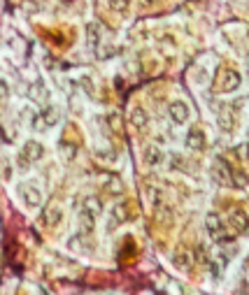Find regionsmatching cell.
I'll return each mask as SVG.
<instances>
[{"label":"cell","mask_w":249,"mask_h":295,"mask_svg":"<svg viewBox=\"0 0 249 295\" xmlns=\"http://www.w3.org/2000/svg\"><path fill=\"white\" fill-rule=\"evenodd\" d=\"M142 161H145L147 168H158V165L165 161V154H163V149H158V146L152 144V146H147V149H145Z\"/></svg>","instance_id":"obj_9"},{"label":"cell","mask_w":249,"mask_h":295,"mask_svg":"<svg viewBox=\"0 0 249 295\" xmlns=\"http://www.w3.org/2000/svg\"><path fill=\"white\" fill-rule=\"evenodd\" d=\"M61 221H63V211H61V207L51 205L47 211H44V223H47L49 228H56V226H58Z\"/></svg>","instance_id":"obj_15"},{"label":"cell","mask_w":249,"mask_h":295,"mask_svg":"<svg viewBox=\"0 0 249 295\" xmlns=\"http://www.w3.org/2000/svg\"><path fill=\"white\" fill-rule=\"evenodd\" d=\"M142 3H145V5H152V3H154V0H142Z\"/></svg>","instance_id":"obj_32"},{"label":"cell","mask_w":249,"mask_h":295,"mask_svg":"<svg viewBox=\"0 0 249 295\" xmlns=\"http://www.w3.org/2000/svg\"><path fill=\"white\" fill-rule=\"evenodd\" d=\"M242 84V75L235 72V70H226L224 77H221V91L224 93H233V91L240 89Z\"/></svg>","instance_id":"obj_8"},{"label":"cell","mask_w":249,"mask_h":295,"mask_svg":"<svg viewBox=\"0 0 249 295\" xmlns=\"http://www.w3.org/2000/svg\"><path fill=\"white\" fill-rule=\"evenodd\" d=\"M61 154H63V158H68V161H73V158L77 156V149H75L73 144H61Z\"/></svg>","instance_id":"obj_23"},{"label":"cell","mask_w":249,"mask_h":295,"mask_svg":"<svg viewBox=\"0 0 249 295\" xmlns=\"http://www.w3.org/2000/svg\"><path fill=\"white\" fill-rule=\"evenodd\" d=\"M82 86H84L86 91H89V96H93V84H91V79H82Z\"/></svg>","instance_id":"obj_31"},{"label":"cell","mask_w":249,"mask_h":295,"mask_svg":"<svg viewBox=\"0 0 249 295\" xmlns=\"http://www.w3.org/2000/svg\"><path fill=\"white\" fill-rule=\"evenodd\" d=\"M182 165H184V161H182L179 156H170V168H172V170H179Z\"/></svg>","instance_id":"obj_29"},{"label":"cell","mask_w":249,"mask_h":295,"mask_svg":"<svg viewBox=\"0 0 249 295\" xmlns=\"http://www.w3.org/2000/svg\"><path fill=\"white\" fill-rule=\"evenodd\" d=\"M68 247L73 249V251H77V253H89V251H91V247L86 244V237H84V233H82V235H75V237H70V242H68Z\"/></svg>","instance_id":"obj_18"},{"label":"cell","mask_w":249,"mask_h":295,"mask_svg":"<svg viewBox=\"0 0 249 295\" xmlns=\"http://www.w3.org/2000/svg\"><path fill=\"white\" fill-rule=\"evenodd\" d=\"M86 42L91 49H96L100 44V26L98 24H86Z\"/></svg>","instance_id":"obj_17"},{"label":"cell","mask_w":249,"mask_h":295,"mask_svg":"<svg viewBox=\"0 0 249 295\" xmlns=\"http://www.w3.org/2000/svg\"><path fill=\"white\" fill-rule=\"evenodd\" d=\"M126 218H128L126 205H114V207H112V214H109V228H114V226L123 223Z\"/></svg>","instance_id":"obj_16"},{"label":"cell","mask_w":249,"mask_h":295,"mask_svg":"<svg viewBox=\"0 0 249 295\" xmlns=\"http://www.w3.org/2000/svg\"><path fill=\"white\" fill-rule=\"evenodd\" d=\"M221 112H217V123L221 128H224V130H231V126H233V119H231V107H228V105H221Z\"/></svg>","instance_id":"obj_19"},{"label":"cell","mask_w":249,"mask_h":295,"mask_svg":"<svg viewBox=\"0 0 249 295\" xmlns=\"http://www.w3.org/2000/svg\"><path fill=\"white\" fill-rule=\"evenodd\" d=\"M205 228H207V233L214 237V240H219V242H228L231 237L226 235V228H224V221H221V216L219 214H207L205 216Z\"/></svg>","instance_id":"obj_2"},{"label":"cell","mask_w":249,"mask_h":295,"mask_svg":"<svg viewBox=\"0 0 249 295\" xmlns=\"http://www.w3.org/2000/svg\"><path fill=\"white\" fill-rule=\"evenodd\" d=\"M58 123V109L56 107H44L40 114L33 119V128L35 130H47V128L56 126Z\"/></svg>","instance_id":"obj_3"},{"label":"cell","mask_w":249,"mask_h":295,"mask_svg":"<svg viewBox=\"0 0 249 295\" xmlns=\"http://www.w3.org/2000/svg\"><path fill=\"white\" fill-rule=\"evenodd\" d=\"M168 114H170L172 123L182 126V123H186L189 121L191 112H189V105L184 103V100H175V103H170V107H168Z\"/></svg>","instance_id":"obj_5"},{"label":"cell","mask_w":249,"mask_h":295,"mask_svg":"<svg viewBox=\"0 0 249 295\" xmlns=\"http://www.w3.org/2000/svg\"><path fill=\"white\" fill-rule=\"evenodd\" d=\"M231 228L235 230V233H247L249 230V216L242 209H235L231 214Z\"/></svg>","instance_id":"obj_12"},{"label":"cell","mask_w":249,"mask_h":295,"mask_svg":"<svg viewBox=\"0 0 249 295\" xmlns=\"http://www.w3.org/2000/svg\"><path fill=\"white\" fill-rule=\"evenodd\" d=\"M28 96H31L35 103H40V105H44L49 100L47 86H44L42 82H35V84H31V89H28Z\"/></svg>","instance_id":"obj_14"},{"label":"cell","mask_w":249,"mask_h":295,"mask_svg":"<svg viewBox=\"0 0 249 295\" xmlns=\"http://www.w3.org/2000/svg\"><path fill=\"white\" fill-rule=\"evenodd\" d=\"M212 179L217 181V186H231L233 184V170L224 158H217V161H214Z\"/></svg>","instance_id":"obj_1"},{"label":"cell","mask_w":249,"mask_h":295,"mask_svg":"<svg viewBox=\"0 0 249 295\" xmlns=\"http://www.w3.org/2000/svg\"><path fill=\"white\" fill-rule=\"evenodd\" d=\"M235 154H237V158H242V161H249V144H240L235 149Z\"/></svg>","instance_id":"obj_28"},{"label":"cell","mask_w":249,"mask_h":295,"mask_svg":"<svg viewBox=\"0 0 249 295\" xmlns=\"http://www.w3.org/2000/svg\"><path fill=\"white\" fill-rule=\"evenodd\" d=\"M107 121H109V126H112V130H121V119H119V114H109Z\"/></svg>","instance_id":"obj_27"},{"label":"cell","mask_w":249,"mask_h":295,"mask_svg":"<svg viewBox=\"0 0 249 295\" xmlns=\"http://www.w3.org/2000/svg\"><path fill=\"white\" fill-rule=\"evenodd\" d=\"M82 207L91 209L93 214H100V200H98V198H86V200H84V205H82Z\"/></svg>","instance_id":"obj_21"},{"label":"cell","mask_w":249,"mask_h":295,"mask_svg":"<svg viewBox=\"0 0 249 295\" xmlns=\"http://www.w3.org/2000/svg\"><path fill=\"white\" fill-rule=\"evenodd\" d=\"M131 123H133L135 130H145L147 123H149V116L142 107H133L131 109Z\"/></svg>","instance_id":"obj_13"},{"label":"cell","mask_w":249,"mask_h":295,"mask_svg":"<svg viewBox=\"0 0 249 295\" xmlns=\"http://www.w3.org/2000/svg\"><path fill=\"white\" fill-rule=\"evenodd\" d=\"M109 10H114V12H126L128 5H131V0H107Z\"/></svg>","instance_id":"obj_20"},{"label":"cell","mask_w":249,"mask_h":295,"mask_svg":"<svg viewBox=\"0 0 249 295\" xmlns=\"http://www.w3.org/2000/svg\"><path fill=\"white\" fill-rule=\"evenodd\" d=\"M7 93H10V86L5 79H0V98H7Z\"/></svg>","instance_id":"obj_30"},{"label":"cell","mask_w":249,"mask_h":295,"mask_svg":"<svg viewBox=\"0 0 249 295\" xmlns=\"http://www.w3.org/2000/svg\"><path fill=\"white\" fill-rule=\"evenodd\" d=\"M194 82H196V84H198V86L207 84V75H205V70H203V67H201V70H196V75H194Z\"/></svg>","instance_id":"obj_25"},{"label":"cell","mask_w":249,"mask_h":295,"mask_svg":"<svg viewBox=\"0 0 249 295\" xmlns=\"http://www.w3.org/2000/svg\"><path fill=\"white\" fill-rule=\"evenodd\" d=\"M44 156V149L40 142H26L24 144V151H21V163H35Z\"/></svg>","instance_id":"obj_7"},{"label":"cell","mask_w":249,"mask_h":295,"mask_svg":"<svg viewBox=\"0 0 249 295\" xmlns=\"http://www.w3.org/2000/svg\"><path fill=\"white\" fill-rule=\"evenodd\" d=\"M172 265H175L177 270L189 272L191 265H194V256H191V251H186V249H177V251L172 253Z\"/></svg>","instance_id":"obj_11"},{"label":"cell","mask_w":249,"mask_h":295,"mask_svg":"<svg viewBox=\"0 0 249 295\" xmlns=\"http://www.w3.org/2000/svg\"><path fill=\"white\" fill-rule=\"evenodd\" d=\"M107 191L112 193V195H119V193H121V181H119V179H109L107 181Z\"/></svg>","instance_id":"obj_24"},{"label":"cell","mask_w":249,"mask_h":295,"mask_svg":"<svg viewBox=\"0 0 249 295\" xmlns=\"http://www.w3.org/2000/svg\"><path fill=\"white\" fill-rule=\"evenodd\" d=\"M19 193H21V200H24V205L28 209H35V207L42 205V191L35 184H24V186L19 188Z\"/></svg>","instance_id":"obj_4"},{"label":"cell","mask_w":249,"mask_h":295,"mask_svg":"<svg viewBox=\"0 0 249 295\" xmlns=\"http://www.w3.org/2000/svg\"><path fill=\"white\" fill-rule=\"evenodd\" d=\"M21 10L28 14H35V12H40V5H37L35 0H24V3H21Z\"/></svg>","instance_id":"obj_22"},{"label":"cell","mask_w":249,"mask_h":295,"mask_svg":"<svg viewBox=\"0 0 249 295\" xmlns=\"http://www.w3.org/2000/svg\"><path fill=\"white\" fill-rule=\"evenodd\" d=\"M184 142H186V149H191V151H203V149H205V144H207L205 133H203L198 126H194L191 130H189Z\"/></svg>","instance_id":"obj_6"},{"label":"cell","mask_w":249,"mask_h":295,"mask_svg":"<svg viewBox=\"0 0 249 295\" xmlns=\"http://www.w3.org/2000/svg\"><path fill=\"white\" fill-rule=\"evenodd\" d=\"M96 218H98V214H93L91 209H86V207H82V209H79L77 221H79V228H82V233H84V235L93 233V228H96Z\"/></svg>","instance_id":"obj_10"},{"label":"cell","mask_w":249,"mask_h":295,"mask_svg":"<svg viewBox=\"0 0 249 295\" xmlns=\"http://www.w3.org/2000/svg\"><path fill=\"white\" fill-rule=\"evenodd\" d=\"M96 156L100 158V161H109V163L116 161V154H114V151H96Z\"/></svg>","instance_id":"obj_26"}]
</instances>
